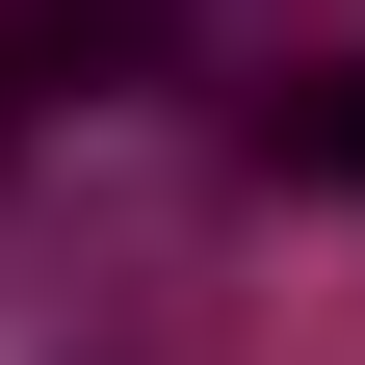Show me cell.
<instances>
[{
    "label": "cell",
    "instance_id": "1",
    "mask_svg": "<svg viewBox=\"0 0 365 365\" xmlns=\"http://www.w3.org/2000/svg\"><path fill=\"white\" fill-rule=\"evenodd\" d=\"M53 105H157V0H0V130Z\"/></svg>",
    "mask_w": 365,
    "mask_h": 365
},
{
    "label": "cell",
    "instance_id": "2",
    "mask_svg": "<svg viewBox=\"0 0 365 365\" xmlns=\"http://www.w3.org/2000/svg\"><path fill=\"white\" fill-rule=\"evenodd\" d=\"M235 157L287 182V209H365V26H339V53H287V78H261V105H235Z\"/></svg>",
    "mask_w": 365,
    "mask_h": 365
}]
</instances>
